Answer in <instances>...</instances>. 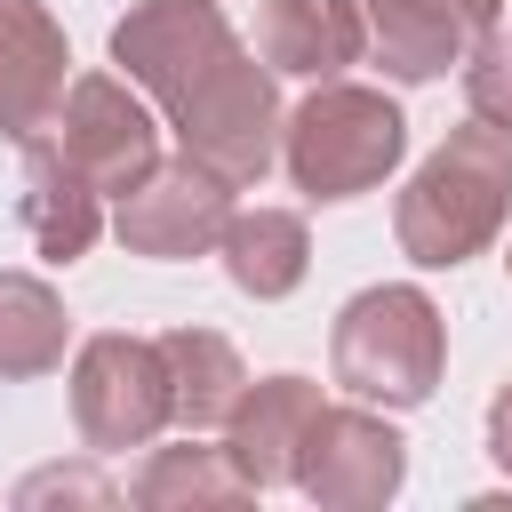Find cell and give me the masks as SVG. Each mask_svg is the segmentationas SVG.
Here are the masks:
<instances>
[{
  "instance_id": "obj_20",
  "label": "cell",
  "mask_w": 512,
  "mask_h": 512,
  "mask_svg": "<svg viewBox=\"0 0 512 512\" xmlns=\"http://www.w3.org/2000/svg\"><path fill=\"white\" fill-rule=\"evenodd\" d=\"M488 456L512 472V384H496V400H488Z\"/></svg>"
},
{
  "instance_id": "obj_11",
  "label": "cell",
  "mask_w": 512,
  "mask_h": 512,
  "mask_svg": "<svg viewBox=\"0 0 512 512\" xmlns=\"http://www.w3.org/2000/svg\"><path fill=\"white\" fill-rule=\"evenodd\" d=\"M320 408H328V400H320L312 376H264V384L240 392V408H232V424H224V456L248 472V488H288V480H296Z\"/></svg>"
},
{
  "instance_id": "obj_18",
  "label": "cell",
  "mask_w": 512,
  "mask_h": 512,
  "mask_svg": "<svg viewBox=\"0 0 512 512\" xmlns=\"http://www.w3.org/2000/svg\"><path fill=\"white\" fill-rule=\"evenodd\" d=\"M464 104L496 128H512V16H496L464 56Z\"/></svg>"
},
{
  "instance_id": "obj_2",
  "label": "cell",
  "mask_w": 512,
  "mask_h": 512,
  "mask_svg": "<svg viewBox=\"0 0 512 512\" xmlns=\"http://www.w3.org/2000/svg\"><path fill=\"white\" fill-rule=\"evenodd\" d=\"M512 216V128L496 120H464L432 144V160L400 184L392 200V232L400 256H416L424 272H448L464 256H480Z\"/></svg>"
},
{
  "instance_id": "obj_12",
  "label": "cell",
  "mask_w": 512,
  "mask_h": 512,
  "mask_svg": "<svg viewBox=\"0 0 512 512\" xmlns=\"http://www.w3.org/2000/svg\"><path fill=\"white\" fill-rule=\"evenodd\" d=\"M256 56L288 80H336L344 64L368 56V32H360L352 0H264L256 8Z\"/></svg>"
},
{
  "instance_id": "obj_16",
  "label": "cell",
  "mask_w": 512,
  "mask_h": 512,
  "mask_svg": "<svg viewBox=\"0 0 512 512\" xmlns=\"http://www.w3.org/2000/svg\"><path fill=\"white\" fill-rule=\"evenodd\" d=\"M64 296L40 280V272H0V384H24V376H48L64 360Z\"/></svg>"
},
{
  "instance_id": "obj_8",
  "label": "cell",
  "mask_w": 512,
  "mask_h": 512,
  "mask_svg": "<svg viewBox=\"0 0 512 512\" xmlns=\"http://www.w3.org/2000/svg\"><path fill=\"white\" fill-rule=\"evenodd\" d=\"M408 480V440L360 400V408H320L312 416V440H304V464H296V488L328 512H376L392 504Z\"/></svg>"
},
{
  "instance_id": "obj_3",
  "label": "cell",
  "mask_w": 512,
  "mask_h": 512,
  "mask_svg": "<svg viewBox=\"0 0 512 512\" xmlns=\"http://www.w3.org/2000/svg\"><path fill=\"white\" fill-rule=\"evenodd\" d=\"M328 368L352 400L368 408H424L440 392V368H448V328H440V304L416 288V280H384V288H360L336 328H328Z\"/></svg>"
},
{
  "instance_id": "obj_6",
  "label": "cell",
  "mask_w": 512,
  "mask_h": 512,
  "mask_svg": "<svg viewBox=\"0 0 512 512\" xmlns=\"http://www.w3.org/2000/svg\"><path fill=\"white\" fill-rule=\"evenodd\" d=\"M24 144L56 152L72 176H88L104 200H120V192L160 160V120L128 96V80H112V72H80V80L64 88V104L48 112V128L24 136Z\"/></svg>"
},
{
  "instance_id": "obj_13",
  "label": "cell",
  "mask_w": 512,
  "mask_h": 512,
  "mask_svg": "<svg viewBox=\"0 0 512 512\" xmlns=\"http://www.w3.org/2000/svg\"><path fill=\"white\" fill-rule=\"evenodd\" d=\"M16 216H24V232H32V248H40L48 264H72V256H88L96 232H104V192H96L88 176H72L56 152L24 144V192H16Z\"/></svg>"
},
{
  "instance_id": "obj_7",
  "label": "cell",
  "mask_w": 512,
  "mask_h": 512,
  "mask_svg": "<svg viewBox=\"0 0 512 512\" xmlns=\"http://www.w3.org/2000/svg\"><path fill=\"white\" fill-rule=\"evenodd\" d=\"M232 224V184L216 168H200L192 152L176 160H152L120 208H112V232L128 256H152V264H184V256H208Z\"/></svg>"
},
{
  "instance_id": "obj_21",
  "label": "cell",
  "mask_w": 512,
  "mask_h": 512,
  "mask_svg": "<svg viewBox=\"0 0 512 512\" xmlns=\"http://www.w3.org/2000/svg\"><path fill=\"white\" fill-rule=\"evenodd\" d=\"M504 272H512V256H504Z\"/></svg>"
},
{
  "instance_id": "obj_19",
  "label": "cell",
  "mask_w": 512,
  "mask_h": 512,
  "mask_svg": "<svg viewBox=\"0 0 512 512\" xmlns=\"http://www.w3.org/2000/svg\"><path fill=\"white\" fill-rule=\"evenodd\" d=\"M56 496H64V504H112V488H104L96 472H80V464H72V472L48 464V472H32V480L16 488V504H56Z\"/></svg>"
},
{
  "instance_id": "obj_4",
  "label": "cell",
  "mask_w": 512,
  "mask_h": 512,
  "mask_svg": "<svg viewBox=\"0 0 512 512\" xmlns=\"http://www.w3.org/2000/svg\"><path fill=\"white\" fill-rule=\"evenodd\" d=\"M408 152V120L384 88L360 80H312V96L280 120V160L304 200H352L376 192Z\"/></svg>"
},
{
  "instance_id": "obj_9",
  "label": "cell",
  "mask_w": 512,
  "mask_h": 512,
  "mask_svg": "<svg viewBox=\"0 0 512 512\" xmlns=\"http://www.w3.org/2000/svg\"><path fill=\"white\" fill-rule=\"evenodd\" d=\"M352 8H360V32H368L376 72H392L400 88H424L448 64L464 72L472 40L496 24L504 0H352Z\"/></svg>"
},
{
  "instance_id": "obj_14",
  "label": "cell",
  "mask_w": 512,
  "mask_h": 512,
  "mask_svg": "<svg viewBox=\"0 0 512 512\" xmlns=\"http://www.w3.org/2000/svg\"><path fill=\"white\" fill-rule=\"evenodd\" d=\"M216 256H224L232 288H240V296H256V304H272V296L304 288V272H312L304 216H288V208H232V224H224Z\"/></svg>"
},
{
  "instance_id": "obj_17",
  "label": "cell",
  "mask_w": 512,
  "mask_h": 512,
  "mask_svg": "<svg viewBox=\"0 0 512 512\" xmlns=\"http://www.w3.org/2000/svg\"><path fill=\"white\" fill-rule=\"evenodd\" d=\"M248 496H256L248 472H240L224 448H200V440L152 448L144 472L128 480V504H144V512H168V504H248Z\"/></svg>"
},
{
  "instance_id": "obj_1",
  "label": "cell",
  "mask_w": 512,
  "mask_h": 512,
  "mask_svg": "<svg viewBox=\"0 0 512 512\" xmlns=\"http://www.w3.org/2000/svg\"><path fill=\"white\" fill-rule=\"evenodd\" d=\"M112 64L168 112L176 144L200 168H216L232 192L264 184V168L280 160V88L216 0H136L112 24Z\"/></svg>"
},
{
  "instance_id": "obj_10",
  "label": "cell",
  "mask_w": 512,
  "mask_h": 512,
  "mask_svg": "<svg viewBox=\"0 0 512 512\" xmlns=\"http://www.w3.org/2000/svg\"><path fill=\"white\" fill-rule=\"evenodd\" d=\"M64 24L40 8V0H0V136L24 144L48 128V112L64 104Z\"/></svg>"
},
{
  "instance_id": "obj_5",
  "label": "cell",
  "mask_w": 512,
  "mask_h": 512,
  "mask_svg": "<svg viewBox=\"0 0 512 512\" xmlns=\"http://www.w3.org/2000/svg\"><path fill=\"white\" fill-rule=\"evenodd\" d=\"M72 424L96 456H120V448H152L160 424H176V400H168V360H160V336H128V328H104L72 352Z\"/></svg>"
},
{
  "instance_id": "obj_15",
  "label": "cell",
  "mask_w": 512,
  "mask_h": 512,
  "mask_svg": "<svg viewBox=\"0 0 512 512\" xmlns=\"http://www.w3.org/2000/svg\"><path fill=\"white\" fill-rule=\"evenodd\" d=\"M160 360H168L176 424H184V432H224L232 408H240V392H248L240 352H232L216 328H168V336H160Z\"/></svg>"
}]
</instances>
